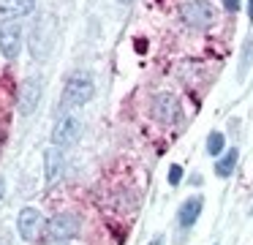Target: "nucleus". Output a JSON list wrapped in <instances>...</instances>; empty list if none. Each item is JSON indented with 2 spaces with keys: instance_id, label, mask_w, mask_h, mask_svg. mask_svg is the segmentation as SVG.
Instances as JSON below:
<instances>
[{
  "instance_id": "obj_18",
  "label": "nucleus",
  "mask_w": 253,
  "mask_h": 245,
  "mask_svg": "<svg viewBox=\"0 0 253 245\" xmlns=\"http://www.w3.org/2000/svg\"><path fill=\"white\" fill-rule=\"evenodd\" d=\"M150 245H164V237H161V234H158V237H153V240H150Z\"/></svg>"
},
{
  "instance_id": "obj_1",
  "label": "nucleus",
  "mask_w": 253,
  "mask_h": 245,
  "mask_svg": "<svg viewBox=\"0 0 253 245\" xmlns=\"http://www.w3.org/2000/svg\"><path fill=\"white\" fill-rule=\"evenodd\" d=\"M95 93V82L93 76L87 74V71H74V74H68L66 85H63V106L68 109H77V106H84V103L93 98Z\"/></svg>"
},
{
  "instance_id": "obj_5",
  "label": "nucleus",
  "mask_w": 253,
  "mask_h": 245,
  "mask_svg": "<svg viewBox=\"0 0 253 245\" xmlns=\"http://www.w3.org/2000/svg\"><path fill=\"white\" fill-rule=\"evenodd\" d=\"M82 139V120L68 114V117L57 120L55 128H52V145L55 147H74Z\"/></svg>"
},
{
  "instance_id": "obj_6",
  "label": "nucleus",
  "mask_w": 253,
  "mask_h": 245,
  "mask_svg": "<svg viewBox=\"0 0 253 245\" xmlns=\"http://www.w3.org/2000/svg\"><path fill=\"white\" fill-rule=\"evenodd\" d=\"M153 117L161 120V123H166V125L180 123L182 106H180V101H177V96H171V93H158V96H153Z\"/></svg>"
},
{
  "instance_id": "obj_2",
  "label": "nucleus",
  "mask_w": 253,
  "mask_h": 245,
  "mask_svg": "<svg viewBox=\"0 0 253 245\" xmlns=\"http://www.w3.org/2000/svg\"><path fill=\"white\" fill-rule=\"evenodd\" d=\"M180 19L193 30H207L215 22V8L210 0H188L180 5Z\"/></svg>"
},
{
  "instance_id": "obj_12",
  "label": "nucleus",
  "mask_w": 253,
  "mask_h": 245,
  "mask_svg": "<svg viewBox=\"0 0 253 245\" xmlns=\"http://www.w3.org/2000/svg\"><path fill=\"white\" fill-rule=\"evenodd\" d=\"M237 161H240V150H237V147L226 150L223 155H220L218 161H215V174H218V177H229V174L234 172Z\"/></svg>"
},
{
  "instance_id": "obj_7",
  "label": "nucleus",
  "mask_w": 253,
  "mask_h": 245,
  "mask_svg": "<svg viewBox=\"0 0 253 245\" xmlns=\"http://www.w3.org/2000/svg\"><path fill=\"white\" fill-rule=\"evenodd\" d=\"M41 93H44V79L41 76H28L19 85V114H33L36 106L41 103Z\"/></svg>"
},
{
  "instance_id": "obj_13",
  "label": "nucleus",
  "mask_w": 253,
  "mask_h": 245,
  "mask_svg": "<svg viewBox=\"0 0 253 245\" xmlns=\"http://www.w3.org/2000/svg\"><path fill=\"white\" fill-rule=\"evenodd\" d=\"M251 63H253V38H245V47L240 52V68H237L240 79H245V74L251 71Z\"/></svg>"
},
{
  "instance_id": "obj_17",
  "label": "nucleus",
  "mask_w": 253,
  "mask_h": 245,
  "mask_svg": "<svg viewBox=\"0 0 253 245\" xmlns=\"http://www.w3.org/2000/svg\"><path fill=\"white\" fill-rule=\"evenodd\" d=\"M248 19L253 22V0H248Z\"/></svg>"
},
{
  "instance_id": "obj_15",
  "label": "nucleus",
  "mask_w": 253,
  "mask_h": 245,
  "mask_svg": "<svg viewBox=\"0 0 253 245\" xmlns=\"http://www.w3.org/2000/svg\"><path fill=\"white\" fill-rule=\"evenodd\" d=\"M182 183V166L180 163H171L169 166V185H180Z\"/></svg>"
},
{
  "instance_id": "obj_4",
  "label": "nucleus",
  "mask_w": 253,
  "mask_h": 245,
  "mask_svg": "<svg viewBox=\"0 0 253 245\" xmlns=\"http://www.w3.org/2000/svg\"><path fill=\"white\" fill-rule=\"evenodd\" d=\"M0 52L6 60H17L22 52V25L17 19L0 22Z\"/></svg>"
},
{
  "instance_id": "obj_10",
  "label": "nucleus",
  "mask_w": 253,
  "mask_h": 245,
  "mask_svg": "<svg viewBox=\"0 0 253 245\" xmlns=\"http://www.w3.org/2000/svg\"><path fill=\"white\" fill-rule=\"evenodd\" d=\"M36 11V0H0V16L3 19H22Z\"/></svg>"
},
{
  "instance_id": "obj_3",
  "label": "nucleus",
  "mask_w": 253,
  "mask_h": 245,
  "mask_svg": "<svg viewBox=\"0 0 253 245\" xmlns=\"http://www.w3.org/2000/svg\"><path fill=\"white\" fill-rule=\"evenodd\" d=\"M82 229V221H79L74 212H60V215H52L49 223H46V240L52 243H66V240H74Z\"/></svg>"
},
{
  "instance_id": "obj_16",
  "label": "nucleus",
  "mask_w": 253,
  "mask_h": 245,
  "mask_svg": "<svg viewBox=\"0 0 253 245\" xmlns=\"http://www.w3.org/2000/svg\"><path fill=\"white\" fill-rule=\"evenodd\" d=\"M223 8L229 11V14H237V11H240V0H223Z\"/></svg>"
},
{
  "instance_id": "obj_14",
  "label": "nucleus",
  "mask_w": 253,
  "mask_h": 245,
  "mask_svg": "<svg viewBox=\"0 0 253 245\" xmlns=\"http://www.w3.org/2000/svg\"><path fill=\"white\" fill-rule=\"evenodd\" d=\"M207 152L212 158H220L226 152V136L220 134V131H212V134L207 136Z\"/></svg>"
},
{
  "instance_id": "obj_21",
  "label": "nucleus",
  "mask_w": 253,
  "mask_h": 245,
  "mask_svg": "<svg viewBox=\"0 0 253 245\" xmlns=\"http://www.w3.org/2000/svg\"><path fill=\"white\" fill-rule=\"evenodd\" d=\"M251 215H253V207H251Z\"/></svg>"
},
{
  "instance_id": "obj_19",
  "label": "nucleus",
  "mask_w": 253,
  "mask_h": 245,
  "mask_svg": "<svg viewBox=\"0 0 253 245\" xmlns=\"http://www.w3.org/2000/svg\"><path fill=\"white\" fill-rule=\"evenodd\" d=\"M3 194H6V183H3V177H0V199H3Z\"/></svg>"
},
{
  "instance_id": "obj_20",
  "label": "nucleus",
  "mask_w": 253,
  "mask_h": 245,
  "mask_svg": "<svg viewBox=\"0 0 253 245\" xmlns=\"http://www.w3.org/2000/svg\"><path fill=\"white\" fill-rule=\"evenodd\" d=\"M120 3H131V0H120Z\"/></svg>"
},
{
  "instance_id": "obj_9",
  "label": "nucleus",
  "mask_w": 253,
  "mask_h": 245,
  "mask_svg": "<svg viewBox=\"0 0 253 245\" xmlns=\"http://www.w3.org/2000/svg\"><path fill=\"white\" fill-rule=\"evenodd\" d=\"M202 210H204V199H202V196H188V199L180 204V210H177V226H180V229H191L193 223L199 221Z\"/></svg>"
},
{
  "instance_id": "obj_8",
  "label": "nucleus",
  "mask_w": 253,
  "mask_h": 245,
  "mask_svg": "<svg viewBox=\"0 0 253 245\" xmlns=\"http://www.w3.org/2000/svg\"><path fill=\"white\" fill-rule=\"evenodd\" d=\"M41 229V212L36 210V207H25V210H19L17 215V232L22 240H36V234H39Z\"/></svg>"
},
{
  "instance_id": "obj_11",
  "label": "nucleus",
  "mask_w": 253,
  "mask_h": 245,
  "mask_svg": "<svg viewBox=\"0 0 253 245\" xmlns=\"http://www.w3.org/2000/svg\"><path fill=\"white\" fill-rule=\"evenodd\" d=\"M63 166H66L63 150H57V147H49V150H44V180H46L49 185L63 174Z\"/></svg>"
}]
</instances>
